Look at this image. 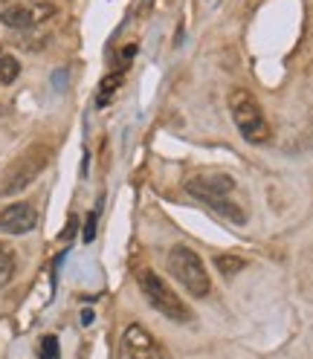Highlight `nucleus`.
<instances>
[{"mask_svg": "<svg viewBox=\"0 0 313 359\" xmlns=\"http://www.w3.org/2000/svg\"><path fill=\"white\" fill-rule=\"evenodd\" d=\"M96 217H99V212L87 215V223H84V243H91V241L96 238Z\"/></svg>", "mask_w": 313, "mask_h": 359, "instance_id": "nucleus-15", "label": "nucleus"}, {"mask_svg": "<svg viewBox=\"0 0 313 359\" xmlns=\"http://www.w3.org/2000/svg\"><path fill=\"white\" fill-rule=\"evenodd\" d=\"M215 266H218V273H220L223 278H232V276L241 273L244 266H247V261L238 258V255H218V258H215Z\"/></svg>", "mask_w": 313, "mask_h": 359, "instance_id": "nucleus-10", "label": "nucleus"}, {"mask_svg": "<svg viewBox=\"0 0 313 359\" xmlns=\"http://www.w3.org/2000/svg\"><path fill=\"white\" fill-rule=\"evenodd\" d=\"M41 359H61L55 336H44V339H41Z\"/></svg>", "mask_w": 313, "mask_h": 359, "instance_id": "nucleus-14", "label": "nucleus"}, {"mask_svg": "<svg viewBox=\"0 0 313 359\" xmlns=\"http://www.w3.org/2000/svg\"><path fill=\"white\" fill-rule=\"evenodd\" d=\"M168 273L194 299H206L212 293V278H209L206 264L200 261V255L194 250H189L183 243H177L168 250Z\"/></svg>", "mask_w": 313, "mask_h": 359, "instance_id": "nucleus-3", "label": "nucleus"}, {"mask_svg": "<svg viewBox=\"0 0 313 359\" xmlns=\"http://www.w3.org/2000/svg\"><path fill=\"white\" fill-rule=\"evenodd\" d=\"M232 189H235V180L229 174H218V171L197 174L194 180L186 183V191L192 197H197L200 203H206V200H212V197H229Z\"/></svg>", "mask_w": 313, "mask_h": 359, "instance_id": "nucleus-7", "label": "nucleus"}, {"mask_svg": "<svg viewBox=\"0 0 313 359\" xmlns=\"http://www.w3.org/2000/svg\"><path fill=\"white\" fill-rule=\"evenodd\" d=\"M229 114H232V119L241 130V137L247 142H253V145L270 142V137H273L270 122H267L255 93H250L247 87H235L229 93Z\"/></svg>", "mask_w": 313, "mask_h": 359, "instance_id": "nucleus-2", "label": "nucleus"}, {"mask_svg": "<svg viewBox=\"0 0 313 359\" xmlns=\"http://www.w3.org/2000/svg\"><path fill=\"white\" fill-rule=\"evenodd\" d=\"M119 359H166V353L142 325H128L119 339Z\"/></svg>", "mask_w": 313, "mask_h": 359, "instance_id": "nucleus-5", "label": "nucleus"}, {"mask_svg": "<svg viewBox=\"0 0 313 359\" xmlns=\"http://www.w3.org/2000/svg\"><path fill=\"white\" fill-rule=\"evenodd\" d=\"M122 76H125V73H116V70H114V73H110V76L102 81V87H99V107H105V102L110 99V93H114V90L122 84Z\"/></svg>", "mask_w": 313, "mask_h": 359, "instance_id": "nucleus-13", "label": "nucleus"}, {"mask_svg": "<svg viewBox=\"0 0 313 359\" xmlns=\"http://www.w3.org/2000/svg\"><path fill=\"white\" fill-rule=\"evenodd\" d=\"M15 276V252L0 241V287H6Z\"/></svg>", "mask_w": 313, "mask_h": 359, "instance_id": "nucleus-11", "label": "nucleus"}, {"mask_svg": "<svg viewBox=\"0 0 313 359\" xmlns=\"http://www.w3.org/2000/svg\"><path fill=\"white\" fill-rule=\"evenodd\" d=\"M81 322L91 325V322H93V310H84V313H81Z\"/></svg>", "mask_w": 313, "mask_h": 359, "instance_id": "nucleus-16", "label": "nucleus"}, {"mask_svg": "<svg viewBox=\"0 0 313 359\" xmlns=\"http://www.w3.org/2000/svg\"><path fill=\"white\" fill-rule=\"evenodd\" d=\"M38 226V212L29 203H9L0 209V232L4 235H27Z\"/></svg>", "mask_w": 313, "mask_h": 359, "instance_id": "nucleus-8", "label": "nucleus"}, {"mask_svg": "<svg viewBox=\"0 0 313 359\" xmlns=\"http://www.w3.org/2000/svg\"><path fill=\"white\" fill-rule=\"evenodd\" d=\"M137 287H140V293L145 296V302L156 313H163L166 319H171V322H192L189 304L180 296H177L174 290L154 273V269H148V266H140L137 269Z\"/></svg>", "mask_w": 313, "mask_h": 359, "instance_id": "nucleus-4", "label": "nucleus"}, {"mask_svg": "<svg viewBox=\"0 0 313 359\" xmlns=\"http://www.w3.org/2000/svg\"><path fill=\"white\" fill-rule=\"evenodd\" d=\"M55 15V6L47 0H38V4H15L0 12V24L9 29H32L44 20H50Z\"/></svg>", "mask_w": 313, "mask_h": 359, "instance_id": "nucleus-6", "label": "nucleus"}, {"mask_svg": "<svg viewBox=\"0 0 313 359\" xmlns=\"http://www.w3.org/2000/svg\"><path fill=\"white\" fill-rule=\"evenodd\" d=\"M20 76V61L15 55H0V84H15Z\"/></svg>", "mask_w": 313, "mask_h": 359, "instance_id": "nucleus-12", "label": "nucleus"}, {"mask_svg": "<svg viewBox=\"0 0 313 359\" xmlns=\"http://www.w3.org/2000/svg\"><path fill=\"white\" fill-rule=\"evenodd\" d=\"M206 206H212L220 217H227L232 223H247V212H244L238 203H232L229 197H212V200H206Z\"/></svg>", "mask_w": 313, "mask_h": 359, "instance_id": "nucleus-9", "label": "nucleus"}, {"mask_svg": "<svg viewBox=\"0 0 313 359\" xmlns=\"http://www.w3.org/2000/svg\"><path fill=\"white\" fill-rule=\"evenodd\" d=\"M47 165H50L47 145H29L27 151H20L4 168V174H0V197H15L20 191H27Z\"/></svg>", "mask_w": 313, "mask_h": 359, "instance_id": "nucleus-1", "label": "nucleus"}]
</instances>
